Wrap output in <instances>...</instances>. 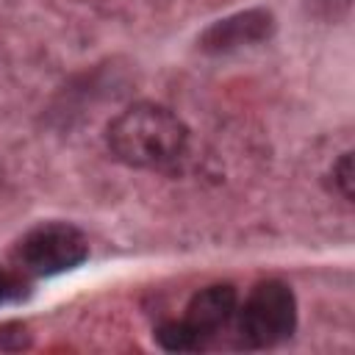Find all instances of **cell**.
Returning a JSON list of instances; mask_svg holds the SVG:
<instances>
[{
    "instance_id": "6da1fadb",
    "label": "cell",
    "mask_w": 355,
    "mask_h": 355,
    "mask_svg": "<svg viewBox=\"0 0 355 355\" xmlns=\"http://www.w3.org/2000/svg\"><path fill=\"white\" fill-rule=\"evenodd\" d=\"M108 153L133 169H166L186 155V122L158 103H136L105 128Z\"/></svg>"
},
{
    "instance_id": "7a4b0ae2",
    "label": "cell",
    "mask_w": 355,
    "mask_h": 355,
    "mask_svg": "<svg viewBox=\"0 0 355 355\" xmlns=\"http://www.w3.org/2000/svg\"><path fill=\"white\" fill-rule=\"evenodd\" d=\"M236 308L239 297L230 283L205 286L189 300L183 319H169L155 327V341L169 352L202 349L233 322Z\"/></svg>"
},
{
    "instance_id": "3957f363",
    "label": "cell",
    "mask_w": 355,
    "mask_h": 355,
    "mask_svg": "<svg viewBox=\"0 0 355 355\" xmlns=\"http://www.w3.org/2000/svg\"><path fill=\"white\" fill-rule=\"evenodd\" d=\"M239 344L247 349H269L291 338L297 327V297L283 280H261L236 308Z\"/></svg>"
},
{
    "instance_id": "277c9868",
    "label": "cell",
    "mask_w": 355,
    "mask_h": 355,
    "mask_svg": "<svg viewBox=\"0 0 355 355\" xmlns=\"http://www.w3.org/2000/svg\"><path fill=\"white\" fill-rule=\"evenodd\" d=\"M89 258L86 236L67 222H44L28 230L17 250L14 263L28 277H53L80 266Z\"/></svg>"
},
{
    "instance_id": "5b68a950",
    "label": "cell",
    "mask_w": 355,
    "mask_h": 355,
    "mask_svg": "<svg viewBox=\"0 0 355 355\" xmlns=\"http://www.w3.org/2000/svg\"><path fill=\"white\" fill-rule=\"evenodd\" d=\"M275 33V17L266 8H250L239 11L227 19L214 22L200 36V50L205 53H230L247 44H258Z\"/></svg>"
},
{
    "instance_id": "8992f818",
    "label": "cell",
    "mask_w": 355,
    "mask_h": 355,
    "mask_svg": "<svg viewBox=\"0 0 355 355\" xmlns=\"http://www.w3.org/2000/svg\"><path fill=\"white\" fill-rule=\"evenodd\" d=\"M28 288H31V277L25 272L0 266V305L19 302L22 297H28Z\"/></svg>"
},
{
    "instance_id": "52a82bcc",
    "label": "cell",
    "mask_w": 355,
    "mask_h": 355,
    "mask_svg": "<svg viewBox=\"0 0 355 355\" xmlns=\"http://www.w3.org/2000/svg\"><path fill=\"white\" fill-rule=\"evenodd\" d=\"M333 178H336L338 194L349 202L352 200V153H344L338 164H333Z\"/></svg>"
},
{
    "instance_id": "ba28073f",
    "label": "cell",
    "mask_w": 355,
    "mask_h": 355,
    "mask_svg": "<svg viewBox=\"0 0 355 355\" xmlns=\"http://www.w3.org/2000/svg\"><path fill=\"white\" fill-rule=\"evenodd\" d=\"M31 344V333L19 322H8L0 327V349H22Z\"/></svg>"
}]
</instances>
